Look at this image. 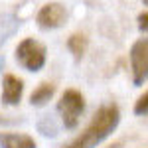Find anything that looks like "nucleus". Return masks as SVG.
<instances>
[{
    "instance_id": "nucleus-1",
    "label": "nucleus",
    "mask_w": 148,
    "mask_h": 148,
    "mask_svg": "<svg viewBox=\"0 0 148 148\" xmlns=\"http://www.w3.org/2000/svg\"><path fill=\"white\" fill-rule=\"evenodd\" d=\"M119 121H121L119 107L116 105H105V107H101L95 113V116L87 125V128L63 148H95V146H99L103 140L119 126Z\"/></svg>"
},
{
    "instance_id": "nucleus-2",
    "label": "nucleus",
    "mask_w": 148,
    "mask_h": 148,
    "mask_svg": "<svg viewBox=\"0 0 148 148\" xmlns=\"http://www.w3.org/2000/svg\"><path fill=\"white\" fill-rule=\"evenodd\" d=\"M85 111V97L77 89H65L61 99L57 101V113L61 116V125L65 128H75Z\"/></svg>"
},
{
    "instance_id": "nucleus-3",
    "label": "nucleus",
    "mask_w": 148,
    "mask_h": 148,
    "mask_svg": "<svg viewBox=\"0 0 148 148\" xmlns=\"http://www.w3.org/2000/svg\"><path fill=\"white\" fill-rule=\"evenodd\" d=\"M16 61L26 71H32V73L40 71L46 65V46L34 38H26L16 47Z\"/></svg>"
},
{
    "instance_id": "nucleus-4",
    "label": "nucleus",
    "mask_w": 148,
    "mask_h": 148,
    "mask_svg": "<svg viewBox=\"0 0 148 148\" xmlns=\"http://www.w3.org/2000/svg\"><path fill=\"white\" fill-rule=\"evenodd\" d=\"M128 59H130L132 83L134 87H142L148 81V38H140L132 44Z\"/></svg>"
},
{
    "instance_id": "nucleus-5",
    "label": "nucleus",
    "mask_w": 148,
    "mask_h": 148,
    "mask_svg": "<svg viewBox=\"0 0 148 148\" xmlns=\"http://www.w3.org/2000/svg\"><path fill=\"white\" fill-rule=\"evenodd\" d=\"M36 22L42 30H57L67 22V8L61 2H47L40 8Z\"/></svg>"
},
{
    "instance_id": "nucleus-6",
    "label": "nucleus",
    "mask_w": 148,
    "mask_h": 148,
    "mask_svg": "<svg viewBox=\"0 0 148 148\" xmlns=\"http://www.w3.org/2000/svg\"><path fill=\"white\" fill-rule=\"evenodd\" d=\"M22 93H24V81L20 77H16V75H4V79H2V95H0V99L4 105H18L20 99H22Z\"/></svg>"
},
{
    "instance_id": "nucleus-7",
    "label": "nucleus",
    "mask_w": 148,
    "mask_h": 148,
    "mask_svg": "<svg viewBox=\"0 0 148 148\" xmlns=\"http://www.w3.org/2000/svg\"><path fill=\"white\" fill-rule=\"evenodd\" d=\"M0 148H36V140L22 132H0Z\"/></svg>"
},
{
    "instance_id": "nucleus-8",
    "label": "nucleus",
    "mask_w": 148,
    "mask_h": 148,
    "mask_svg": "<svg viewBox=\"0 0 148 148\" xmlns=\"http://www.w3.org/2000/svg\"><path fill=\"white\" fill-rule=\"evenodd\" d=\"M53 93H56V85L53 83H40L34 89V93L30 95L32 107H44V105H47V103L51 101Z\"/></svg>"
},
{
    "instance_id": "nucleus-9",
    "label": "nucleus",
    "mask_w": 148,
    "mask_h": 148,
    "mask_svg": "<svg viewBox=\"0 0 148 148\" xmlns=\"http://www.w3.org/2000/svg\"><path fill=\"white\" fill-rule=\"evenodd\" d=\"M18 26H20V22L16 20V16H12V14L0 16V46H2L10 36H14V32L18 30Z\"/></svg>"
},
{
    "instance_id": "nucleus-10",
    "label": "nucleus",
    "mask_w": 148,
    "mask_h": 148,
    "mask_svg": "<svg viewBox=\"0 0 148 148\" xmlns=\"http://www.w3.org/2000/svg\"><path fill=\"white\" fill-rule=\"evenodd\" d=\"M67 49L73 53L75 61H79L81 57L85 56V49H87V38L83 34H73L67 38Z\"/></svg>"
},
{
    "instance_id": "nucleus-11",
    "label": "nucleus",
    "mask_w": 148,
    "mask_h": 148,
    "mask_svg": "<svg viewBox=\"0 0 148 148\" xmlns=\"http://www.w3.org/2000/svg\"><path fill=\"white\" fill-rule=\"evenodd\" d=\"M134 114L136 116H144L148 114V91H144V95H140L134 103Z\"/></svg>"
},
{
    "instance_id": "nucleus-12",
    "label": "nucleus",
    "mask_w": 148,
    "mask_h": 148,
    "mask_svg": "<svg viewBox=\"0 0 148 148\" xmlns=\"http://www.w3.org/2000/svg\"><path fill=\"white\" fill-rule=\"evenodd\" d=\"M44 123H47V126H38V128H40V132H42L44 136H56V134H57V126L53 125V119L44 116V119L40 121V125H44Z\"/></svg>"
},
{
    "instance_id": "nucleus-13",
    "label": "nucleus",
    "mask_w": 148,
    "mask_h": 148,
    "mask_svg": "<svg viewBox=\"0 0 148 148\" xmlns=\"http://www.w3.org/2000/svg\"><path fill=\"white\" fill-rule=\"evenodd\" d=\"M136 22H138V30L144 32V34H148V12H140Z\"/></svg>"
},
{
    "instance_id": "nucleus-14",
    "label": "nucleus",
    "mask_w": 148,
    "mask_h": 148,
    "mask_svg": "<svg viewBox=\"0 0 148 148\" xmlns=\"http://www.w3.org/2000/svg\"><path fill=\"white\" fill-rule=\"evenodd\" d=\"M2 67H4V57L0 56V73H2Z\"/></svg>"
},
{
    "instance_id": "nucleus-15",
    "label": "nucleus",
    "mask_w": 148,
    "mask_h": 148,
    "mask_svg": "<svg viewBox=\"0 0 148 148\" xmlns=\"http://www.w3.org/2000/svg\"><path fill=\"white\" fill-rule=\"evenodd\" d=\"M142 2H144V4H146V6H148V0H142Z\"/></svg>"
}]
</instances>
